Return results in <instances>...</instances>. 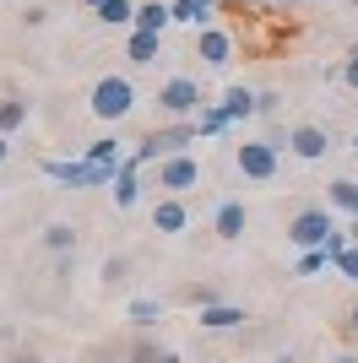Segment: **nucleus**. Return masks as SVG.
I'll return each mask as SVG.
<instances>
[{"mask_svg": "<svg viewBox=\"0 0 358 363\" xmlns=\"http://www.w3.org/2000/svg\"><path fill=\"white\" fill-rule=\"evenodd\" d=\"M87 108H92V120H104V125H119L125 114H136V82L125 71H109L98 76L87 87Z\"/></svg>", "mask_w": 358, "mask_h": 363, "instance_id": "1", "label": "nucleus"}, {"mask_svg": "<svg viewBox=\"0 0 358 363\" xmlns=\"http://www.w3.org/2000/svg\"><path fill=\"white\" fill-rule=\"evenodd\" d=\"M38 168H44V179L71 184V190H104V184L119 179V168H98V163H87V157H44Z\"/></svg>", "mask_w": 358, "mask_h": 363, "instance_id": "2", "label": "nucleus"}, {"mask_svg": "<svg viewBox=\"0 0 358 363\" xmlns=\"http://www.w3.org/2000/svg\"><path fill=\"white\" fill-rule=\"evenodd\" d=\"M234 168L244 174V179H255V184H271L277 168H283V147H271L266 136H244L234 147Z\"/></svg>", "mask_w": 358, "mask_h": 363, "instance_id": "3", "label": "nucleus"}, {"mask_svg": "<svg viewBox=\"0 0 358 363\" xmlns=\"http://www.w3.org/2000/svg\"><path fill=\"white\" fill-rule=\"evenodd\" d=\"M158 108H163V120H195L207 98H201V82L195 76H168L163 87H158Z\"/></svg>", "mask_w": 358, "mask_h": 363, "instance_id": "4", "label": "nucleus"}, {"mask_svg": "<svg viewBox=\"0 0 358 363\" xmlns=\"http://www.w3.org/2000/svg\"><path fill=\"white\" fill-rule=\"evenodd\" d=\"M331 233H337L331 206H304V212L288 217V244H293V250H326Z\"/></svg>", "mask_w": 358, "mask_h": 363, "instance_id": "5", "label": "nucleus"}, {"mask_svg": "<svg viewBox=\"0 0 358 363\" xmlns=\"http://www.w3.org/2000/svg\"><path fill=\"white\" fill-rule=\"evenodd\" d=\"M195 184H201V157H195V152H174V157L158 163V190H163V196H185Z\"/></svg>", "mask_w": 358, "mask_h": 363, "instance_id": "6", "label": "nucleus"}, {"mask_svg": "<svg viewBox=\"0 0 358 363\" xmlns=\"http://www.w3.org/2000/svg\"><path fill=\"white\" fill-rule=\"evenodd\" d=\"M234 55H239V38H234L228 28H217V22H212V28L195 33V60H201V65L228 71V65H234Z\"/></svg>", "mask_w": 358, "mask_h": 363, "instance_id": "7", "label": "nucleus"}, {"mask_svg": "<svg viewBox=\"0 0 358 363\" xmlns=\"http://www.w3.org/2000/svg\"><path fill=\"white\" fill-rule=\"evenodd\" d=\"M288 152H293L298 163H320V157L331 152V130H326V125H315V120L288 125Z\"/></svg>", "mask_w": 358, "mask_h": 363, "instance_id": "8", "label": "nucleus"}, {"mask_svg": "<svg viewBox=\"0 0 358 363\" xmlns=\"http://www.w3.org/2000/svg\"><path fill=\"white\" fill-rule=\"evenodd\" d=\"M244 228H250V206H244L239 196H223V201H217V212H212V233H217L223 244H239V239H244Z\"/></svg>", "mask_w": 358, "mask_h": 363, "instance_id": "9", "label": "nucleus"}, {"mask_svg": "<svg viewBox=\"0 0 358 363\" xmlns=\"http://www.w3.org/2000/svg\"><path fill=\"white\" fill-rule=\"evenodd\" d=\"M244 320H250V315H244V303H228V298L195 309V325H201V331H239Z\"/></svg>", "mask_w": 358, "mask_h": 363, "instance_id": "10", "label": "nucleus"}, {"mask_svg": "<svg viewBox=\"0 0 358 363\" xmlns=\"http://www.w3.org/2000/svg\"><path fill=\"white\" fill-rule=\"evenodd\" d=\"M190 228V206H185V196H163L158 206H152V233H185Z\"/></svg>", "mask_w": 358, "mask_h": 363, "instance_id": "11", "label": "nucleus"}, {"mask_svg": "<svg viewBox=\"0 0 358 363\" xmlns=\"http://www.w3.org/2000/svg\"><path fill=\"white\" fill-rule=\"evenodd\" d=\"M168 11H174V22H185V28H212V16L223 11V0H168Z\"/></svg>", "mask_w": 358, "mask_h": 363, "instance_id": "12", "label": "nucleus"}, {"mask_svg": "<svg viewBox=\"0 0 358 363\" xmlns=\"http://www.w3.org/2000/svg\"><path fill=\"white\" fill-rule=\"evenodd\" d=\"M82 157H87V163H98V168H125V157H131V152H125V141H119V136H98V141H87V147H82Z\"/></svg>", "mask_w": 358, "mask_h": 363, "instance_id": "13", "label": "nucleus"}, {"mask_svg": "<svg viewBox=\"0 0 358 363\" xmlns=\"http://www.w3.org/2000/svg\"><path fill=\"white\" fill-rule=\"evenodd\" d=\"M168 28H174L168 0H141V6H136V33H158V38H163Z\"/></svg>", "mask_w": 358, "mask_h": 363, "instance_id": "14", "label": "nucleus"}, {"mask_svg": "<svg viewBox=\"0 0 358 363\" xmlns=\"http://www.w3.org/2000/svg\"><path fill=\"white\" fill-rule=\"evenodd\" d=\"M28 120H33V104H28V98H22V92H0V136L22 130Z\"/></svg>", "mask_w": 358, "mask_h": 363, "instance_id": "15", "label": "nucleus"}, {"mask_svg": "<svg viewBox=\"0 0 358 363\" xmlns=\"http://www.w3.org/2000/svg\"><path fill=\"white\" fill-rule=\"evenodd\" d=\"M326 206L337 217H347V223H353L358 217V179H331L326 184Z\"/></svg>", "mask_w": 358, "mask_h": 363, "instance_id": "16", "label": "nucleus"}, {"mask_svg": "<svg viewBox=\"0 0 358 363\" xmlns=\"http://www.w3.org/2000/svg\"><path fill=\"white\" fill-rule=\"evenodd\" d=\"M158 55H163V38L131 28V38H125V60H131V65H158Z\"/></svg>", "mask_w": 358, "mask_h": 363, "instance_id": "17", "label": "nucleus"}, {"mask_svg": "<svg viewBox=\"0 0 358 363\" xmlns=\"http://www.w3.org/2000/svg\"><path fill=\"white\" fill-rule=\"evenodd\" d=\"M223 114H228V125H244V120H255V87H228L223 98Z\"/></svg>", "mask_w": 358, "mask_h": 363, "instance_id": "18", "label": "nucleus"}, {"mask_svg": "<svg viewBox=\"0 0 358 363\" xmlns=\"http://www.w3.org/2000/svg\"><path fill=\"white\" fill-rule=\"evenodd\" d=\"M136 201H141V168L125 157V168H119V179H114V206H119V212H131Z\"/></svg>", "mask_w": 358, "mask_h": 363, "instance_id": "19", "label": "nucleus"}, {"mask_svg": "<svg viewBox=\"0 0 358 363\" xmlns=\"http://www.w3.org/2000/svg\"><path fill=\"white\" fill-rule=\"evenodd\" d=\"M125 320H131L136 331H158V320H163V303H158V298H131V303H125Z\"/></svg>", "mask_w": 358, "mask_h": 363, "instance_id": "20", "label": "nucleus"}, {"mask_svg": "<svg viewBox=\"0 0 358 363\" xmlns=\"http://www.w3.org/2000/svg\"><path fill=\"white\" fill-rule=\"evenodd\" d=\"M92 16H98L104 28H136V0H104Z\"/></svg>", "mask_w": 358, "mask_h": 363, "instance_id": "21", "label": "nucleus"}, {"mask_svg": "<svg viewBox=\"0 0 358 363\" xmlns=\"http://www.w3.org/2000/svg\"><path fill=\"white\" fill-rule=\"evenodd\" d=\"M76 223H49L44 228V250H55V255H76Z\"/></svg>", "mask_w": 358, "mask_h": 363, "instance_id": "22", "label": "nucleus"}, {"mask_svg": "<svg viewBox=\"0 0 358 363\" xmlns=\"http://www.w3.org/2000/svg\"><path fill=\"white\" fill-rule=\"evenodd\" d=\"M195 130H201V136H228L234 125H228L223 104H207V108H201V114H195Z\"/></svg>", "mask_w": 358, "mask_h": 363, "instance_id": "23", "label": "nucleus"}, {"mask_svg": "<svg viewBox=\"0 0 358 363\" xmlns=\"http://www.w3.org/2000/svg\"><path fill=\"white\" fill-rule=\"evenodd\" d=\"M163 352H168V347H158V342H152V331H136V342H131V358H125V363H158Z\"/></svg>", "mask_w": 358, "mask_h": 363, "instance_id": "24", "label": "nucleus"}, {"mask_svg": "<svg viewBox=\"0 0 358 363\" xmlns=\"http://www.w3.org/2000/svg\"><path fill=\"white\" fill-rule=\"evenodd\" d=\"M326 266H331V255H326V250H298L293 277H315V272H326Z\"/></svg>", "mask_w": 358, "mask_h": 363, "instance_id": "25", "label": "nucleus"}, {"mask_svg": "<svg viewBox=\"0 0 358 363\" xmlns=\"http://www.w3.org/2000/svg\"><path fill=\"white\" fill-rule=\"evenodd\" d=\"M104 282H109V288H125V282H131V260H125V255H109L104 260Z\"/></svg>", "mask_w": 358, "mask_h": 363, "instance_id": "26", "label": "nucleus"}, {"mask_svg": "<svg viewBox=\"0 0 358 363\" xmlns=\"http://www.w3.org/2000/svg\"><path fill=\"white\" fill-rule=\"evenodd\" d=\"M337 82H342L347 92H358V44L342 55V65H337Z\"/></svg>", "mask_w": 358, "mask_h": 363, "instance_id": "27", "label": "nucleus"}, {"mask_svg": "<svg viewBox=\"0 0 358 363\" xmlns=\"http://www.w3.org/2000/svg\"><path fill=\"white\" fill-rule=\"evenodd\" d=\"M337 277H342V282H358V244H347L342 255H337Z\"/></svg>", "mask_w": 358, "mask_h": 363, "instance_id": "28", "label": "nucleus"}, {"mask_svg": "<svg viewBox=\"0 0 358 363\" xmlns=\"http://www.w3.org/2000/svg\"><path fill=\"white\" fill-rule=\"evenodd\" d=\"M277 108H283V92H277V87H261V92H255V114H266V120H271Z\"/></svg>", "mask_w": 358, "mask_h": 363, "instance_id": "29", "label": "nucleus"}, {"mask_svg": "<svg viewBox=\"0 0 358 363\" xmlns=\"http://www.w3.org/2000/svg\"><path fill=\"white\" fill-rule=\"evenodd\" d=\"M44 22H49V6H28V11H22V28H33V33H38Z\"/></svg>", "mask_w": 358, "mask_h": 363, "instance_id": "30", "label": "nucleus"}, {"mask_svg": "<svg viewBox=\"0 0 358 363\" xmlns=\"http://www.w3.org/2000/svg\"><path fill=\"white\" fill-rule=\"evenodd\" d=\"M331 363H358V352H331Z\"/></svg>", "mask_w": 358, "mask_h": 363, "instance_id": "31", "label": "nucleus"}, {"mask_svg": "<svg viewBox=\"0 0 358 363\" xmlns=\"http://www.w3.org/2000/svg\"><path fill=\"white\" fill-rule=\"evenodd\" d=\"M347 331L358 336V303H353V309H347Z\"/></svg>", "mask_w": 358, "mask_h": 363, "instance_id": "32", "label": "nucleus"}, {"mask_svg": "<svg viewBox=\"0 0 358 363\" xmlns=\"http://www.w3.org/2000/svg\"><path fill=\"white\" fill-rule=\"evenodd\" d=\"M6 157H11V136H0V163H6Z\"/></svg>", "mask_w": 358, "mask_h": 363, "instance_id": "33", "label": "nucleus"}, {"mask_svg": "<svg viewBox=\"0 0 358 363\" xmlns=\"http://www.w3.org/2000/svg\"><path fill=\"white\" fill-rule=\"evenodd\" d=\"M158 363H185V358H179V352H174V347H168V352H163V358H158Z\"/></svg>", "mask_w": 358, "mask_h": 363, "instance_id": "34", "label": "nucleus"}, {"mask_svg": "<svg viewBox=\"0 0 358 363\" xmlns=\"http://www.w3.org/2000/svg\"><path fill=\"white\" fill-rule=\"evenodd\" d=\"M244 6H255V11H261V6H283V0H244Z\"/></svg>", "mask_w": 358, "mask_h": 363, "instance_id": "35", "label": "nucleus"}, {"mask_svg": "<svg viewBox=\"0 0 358 363\" xmlns=\"http://www.w3.org/2000/svg\"><path fill=\"white\" fill-rule=\"evenodd\" d=\"M76 6H87V11H98V6H104V0H76Z\"/></svg>", "mask_w": 358, "mask_h": 363, "instance_id": "36", "label": "nucleus"}, {"mask_svg": "<svg viewBox=\"0 0 358 363\" xmlns=\"http://www.w3.org/2000/svg\"><path fill=\"white\" fill-rule=\"evenodd\" d=\"M347 239H353V244H358V217H353V228H347Z\"/></svg>", "mask_w": 358, "mask_h": 363, "instance_id": "37", "label": "nucleus"}, {"mask_svg": "<svg viewBox=\"0 0 358 363\" xmlns=\"http://www.w3.org/2000/svg\"><path fill=\"white\" fill-rule=\"evenodd\" d=\"M271 363H298V358H288V352H283V358H271Z\"/></svg>", "mask_w": 358, "mask_h": 363, "instance_id": "38", "label": "nucleus"}, {"mask_svg": "<svg viewBox=\"0 0 358 363\" xmlns=\"http://www.w3.org/2000/svg\"><path fill=\"white\" fill-rule=\"evenodd\" d=\"M304 6H331V0H304Z\"/></svg>", "mask_w": 358, "mask_h": 363, "instance_id": "39", "label": "nucleus"}, {"mask_svg": "<svg viewBox=\"0 0 358 363\" xmlns=\"http://www.w3.org/2000/svg\"><path fill=\"white\" fill-rule=\"evenodd\" d=\"M353 152H358V130H353Z\"/></svg>", "mask_w": 358, "mask_h": 363, "instance_id": "40", "label": "nucleus"}, {"mask_svg": "<svg viewBox=\"0 0 358 363\" xmlns=\"http://www.w3.org/2000/svg\"><path fill=\"white\" fill-rule=\"evenodd\" d=\"M353 179H358V174H353Z\"/></svg>", "mask_w": 358, "mask_h": 363, "instance_id": "41", "label": "nucleus"}]
</instances>
